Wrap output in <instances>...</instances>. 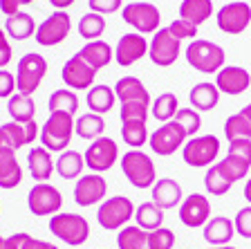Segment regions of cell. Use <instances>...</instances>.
I'll return each instance as SVG.
<instances>
[{
	"mask_svg": "<svg viewBox=\"0 0 251 249\" xmlns=\"http://www.w3.org/2000/svg\"><path fill=\"white\" fill-rule=\"evenodd\" d=\"M146 238H148V231H144L137 224H126L124 229H119V234H117V247L119 249H146Z\"/></svg>",
	"mask_w": 251,
	"mask_h": 249,
	"instance_id": "38",
	"label": "cell"
},
{
	"mask_svg": "<svg viewBox=\"0 0 251 249\" xmlns=\"http://www.w3.org/2000/svg\"><path fill=\"white\" fill-rule=\"evenodd\" d=\"M0 238H2V236H0Z\"/></svg>",
	"mask_w": 251,
	"mask_h": 249,
	"instance_id": "60",
	"label": "cell"
},
{
	"mask_svg": "<svg viewBox=\"0 0 251 249\" xmlns=\"http://www.w3.org/2000/svg\"><path fill=\"white\" fill-rule=\"evenodd\" d=\"M74 114L68 112H50L47 121L41 128V144L50 153H63L68 151L70 141L74 135Z\"/></svg>",
	"mask_w": 251,
	"mask_h": 249,
	"instance_id": "2",
	"label": "cell"
},
{
	"mask_svg": "<svg viewBox=\"0 0 251 249\" xmlns=\"http://www.w3.org/2000/svg\"><path fill=\"white\" fill-rule=\"evenodd\" d=\"M18 2H21V5H31L34 0H18Z\"/></svg>",
	"mask_w": 251,
	"mask_h": 249,
	"instance_id": "59",
	"label": "cell"
},
{
	"mask_svg": "<svg viewBox=\"0 0 251 249\" xmlns=\"http://www.w3.org/2000/svg\"><path fill=\"white\" fill-rule=\"evenodd\" d=\"M213 16V0H182L179 2V18L193 23V25H202Z\"/></svg>",
	"mask_w": 251,
	"mask_h": 249,
	"instance_id": "30",
	"label": "cell"
},
{
	"mask_svg": "<svg viewBox=\"0 0 251 249\" xmlns=\"http://www.w3.org/2000/svg\"><path fill=\"white\" fill-rule=\"evenodd\" d=\"M115 94L119 104H152L148 88L137 77H121L115 83Z\"/></svg>",
	"mask_w": 251,
	"mask_h": 249,
	"instance_id": "22",
	"label": "cell"
},
{
	"mask_svg": "<svg viewBox=\"0 0 251 249\" xmlns=\"http://www.w3.org/2000/svg\"><path fill=\"white\" fill-rule=\"evenodd\" d=\"M225 137L226 141L235 139H251V124L242 112H235L231 117H226L225 121Z\"/></svg>",
	"mask_w": 251,
	"mask_h": 249,
	"instance_id": "41",
	"label": "cell"
},
{
	"mask_svg": "<svg viewBox=\"0 0 251 249\" xmlns=\"http://www.w3.org/2000/svg\"><path fill=\"white\" fill-rule=\"evenodd\" d=\"M188 137L184 135V130L179 128V124L175 119L166 121L162 124L157 130H152L151 137H148V146L155 155H162V157H171L186 144Z\"/></svg>",
	"mask_w": 251,
	"mask_h": 249,
	"instance_id": "12",
	"label": "cell"
},
{
	"mask_svg": "<svg viewBox=\"0 0 251 249\" xmlns=\"http://www.w3.org/2000/svg\"><path fill=\"white\" fill-rule=\"evenodd\" d=\"M151 106L148 104H121L119 117L121 121H148Z\"/></svg>",
	"mask_w": 251,
	"mask_h": 249,
	"instance_id": "45",
	"label": "cell"
},
{
	"mask_svg": "<svg viewBox=\"0 0 251 249\" xmlns=\"http://www.w3.org/2000/svg\"><path fill=\"white\" fill-rule=\"evenodd\" d=\"M148 126L146 121H121V139L130 148H141L148 144Z\"/></svg>",
	"mask_w": 251,
	"mask_h": 249,
	"instance_id": "37",
	"label": "cell"
},
{
	"mask_svg": "<svg viewBox=\"0 0 251 249\" xmlns=\"http://www.w3.org/2000/svg\"><path fill=\"white\" fill-rule=\"evenodd\" d=\"M23 182V168L14 148H0V189L11 191Z\"/></svg>",
	"mask_w": 251,
	"mask_h": 249,
	"instance_id": "25",
	"label": "cell"
},
{
	"mask_svg": "<svg viewBox=\"0 0 251 249\" xmlns=\"http://www.w3.org/2000/svg\"><path fill=\"white\" fill-rule=\"evenodd\" d=\"M27 209L38 218H43V216L52 218L63 209V193L50 182H36L27 193Z\"/></svg>",
	"mask_w": 251,
	"mask_h": 249,
	"instance_id": "9",
	"label": "cell"
},
{
	"mask_svg": "<svg viewBox=\"0 0 251 249\" xmlns=\"http://www.w3.org/2000/svg\"><path fill=\"white\" fill-rule=\"evenodd\" d=\"M90 11L105 16V14H117L119 9H124V0H88Z\"/></svg>",
	"mask_w": 251,
	"mask_h": 249,
	"instance_id": "49",
	"label": "cell"
},
{
	"mask_svg": "<svg viewBox=\"0 0 251 249\" xmlns=\"http://www.w3.org/2000/svg\"><path fill=\"white\" fill-rule=\"evenodd\" d=\"M135 204L128 195H112L105 197L97 209V222L105 231H119L135 218Z\"/></svg>",
	"mask_w": 251,
	"mask_h": 249,
	"instance_id": "5",
	"label": "cell"
},
{
	"mask_svg": "<svg viewBox=\"0 0 251 249\" xmlns=\"http://www.w3.org/2000/svg\"><path fill=\"white\" fill-rule=\"evenodd\" d=\"M240 112H242V114H245L247 119H249V124H251V104H247V106H245V108H242V110H240Z\"/></svg>",
	"mask_w": 251,
	"mask_h": 249,
	"instance_id": "57",
	"label": "cell"
},
{
	"mask_svg": "<svg viewBox=\"0 0 251 249\" xmlns=\"http://www.w3.org/2000/svg\"><path fill=\"white\" fill-rule=\"evenodd\" d=\"M108 195V182L101 173H88L81 175L74 184V202L78 207H94L101 204Z\"/></svg>",
	"mask_w": 251,
	"mask_h": 249,
	"instance_id": "15",
	"label": "cell"
},
{
	"mask_svg": "<svg viewBox=\"0 0 251 249\" xmlns=\"http://www.w3.org/2000/svg\"><path fill=\"white\" fill-rule=\"evenodd\" d=\"M215 23H218V29L231 34V36H238L247 27L251 25V5L245 0H233V2H226L218 9L215 14Z\"/></svg>",
	"mask_w": 251,
	"mask_h": 249,
	"instance_id": "11",
	"label": "cell"
},
{
	"mask_svg": "<svg viewBox=\"0 0 251 249\" xmlns=\"http://www.w3.org/2000/svg\"><path fill=\"white\" fill-rule=\"evenodd\" d=\"M218 166L225 171V175L229 177L233 184H235V182H240V180H245V177L249 175V168H251V166L242 164L240 160H235V157H231V155H226L225 160H220Z\"/></svg>",
	"mask_w": 251,
	"mask_h": 249,
	"instance_id": "44",
	"label": "cell"
},
{
	"mask_svg": "<svg viewBox=\"0 0 251 249\" xmlns=\"http://www.w3.org/2000/svg\"><path fill=\"white\" fill-rule=\"evenodd\" d=\"M121 18L130 27H135L137 34H155L162 27V11L159 7L146 2V0H135L121 9Z\"/></svg>",
	"mask_w": 251,
	"mask_h": 249,
	"instance_id": "7",
	"label": "cell"
},
{
	"mask_svg": "<svg viewBox=\"0 0 251 249\" xmlns=\"http://www.w3.org/2000/svg\"><path fill=\"white\" fill-rule=\"evenodd\" d=\"M76 54L88 63L90 68L97 70V72H99L101 68H105V65H110V61L115 58V50H112L105 41H101V38H97V41H88Z\"/></svg>",
	"mask_w": 251,
	"mask_h": 249,
	"instance_id": "26",
	"label": "cell"
},
{
	"mask_svg": "<svg viewBox=\"0 0 251 249\" xmlns=\"http://www.w3.org/2000/svg\"><path fill=\"white\" fill-rule=\"evenodd\" d=\"M211 220V202L202 193H191L179 204V222L188 229H200Z\"/></svg>",
	"mask_w": 251,
	"mask_h": 249,
	"instance_id": "17",
	"label": "cell"
},
{
	"mask_svg": "<svg viewBox=\"0 0 251 249\" xmlns=\"http://www.w3.org/2000/svg\"><path fill=\"white\" fill-rule=\"evenodd\" d=\"M144 56H148V41L144 34H124L117 41L115 47V61L121 68H130L137 61H141Z\"/></svg>",
	"mask_w": 251,
	"mask_h": 249,
	"instance_id": "19",
	"label": "cell"
},
{
	"mask_svg": "<svg viewBox=\"0 0 251 249\" xmlns=\"http://www.w3.org/2000/svg\"><path fill=\"white\" fill-rule=\"evenodd\" d=\"M61 79L74 92H76V90H90L94 85V79H97V70L90 68L78 54H74V56L68 58L65 65H63Z\"/></svg>",
	"mask_w": 251,
	"mask_h": 249,
	"instance_id": "18",
	"label": "cell"
},
{
	"mask_svg": "<svg viewBox=\"0 0 251 249\" xmlns=\"http://www.w3.org/2000/svg\"><path fill=\"white\" fill-rule=\"evenodd\" d=\"M220 139L215 135H195L188 137L186 144L182 146V160L193 168H209L211 164H215L220 155Z\"/></svg>",
	"mask_w": 251,
	"mask_h": 249,
	"instance_id": "6",
	"label": "cell"
},
{
	"mask_svg": "<svg viewBox=\"0 0 251 249\" xmlns=\"http://www.w3.org/2000/svg\"><path fill=\"white\" fill-rule=\"evenodd\" d=\"M11 58H14V50H11L9 41H7L5 29H0V70L7 68L11 63Z\"/></svg>",
	"mask_w": 251,
	"mask_h": 249,
	"instance_id": "51",
	"label": "cell"
},
{
	"mask_svg": "<svg viewBox=\"0 0 251 249\" xmlns=\"http://www.w3.org/2000/svg\"><path fill=\"white\" fill-rule=\"evenodd\" d=\"M242 195H245V200L251 204V177H247V182H245V191H242Z\"/></svg>",
	"mask_w": 251,
	"mask_h": 249,
	"instance_id": "56",
	"label": "cell"
},
{
	"mask_svg": "<svg viewBox=\"0 0 251 249\" xmlns=\"http://www.w3.org/2000/svg\"><path fill=\"white\" fill-rule=\"evenodd\" d=\"M233 224H235V234L242 236L245 240H251V204L242 207L240 211L235 213Z\"/></svg>",
	"mask_w": 251,
	"mask_h": 249,
	"instance_id": "46",
	"label": "cell"
},
{
	"mask_svg": "<svg viewBox=\"0 0 251 249\" xmlns=\"http://www.w3.org/2000/svg\"><path fill=\"white\" fill-rule=\"evenodd\" d=\"M27 236L29 234L18 231V234H11V236H7V238H0V249H23Z\"/></svg>",
	"mask_w": 251,
	"mask_h": 249,
	"instance_id": "52",
	"label": "cell"
},
{
	"mask_svg": "<svg viewBox=\"0 0 251 249\" xmlns=\"http://www.w3.org/2000/svg\"><path fill=\"white\" fill-rule=\"evenodd\" d=\"M27 168H29V175L36 182H47L52 177L56 164H54L52 153L47 151L45 146H34L27 153Z\"/></svg>",
	"mask_w": 251,
	"mask_h": 249,
	"instance_id": "24",
	"label": "cell"
},
{
	"mask_svg": "<svg viewBox=\"0 0 251 249\" xmlns=\"http://www.w3.org/2000/svg\"><path fill=\"white\" fill-rule=\"evenodd\" d=\"M18 7H21V2L18 0H0V11L5 16H14V14H18Z\"/></svg>",
	"mask_w": 251,
	"mask_h": 249,
	"instance_id": "54",
	"label": "cell"
},
{
	"mask_svg": "<svg viewBox=\"0 0 251 249\" xmlns=\"http://www.w3.org/2000/svg\"><path fill=\"white\" fill-rule=\"evenodd\" d=\"M188 101L198 112H206V110H213L220 104V90L215 83L211 81H202L198 85L191 88L188 92Z\"/></svg>",
	"mask_w": 251,
	"mask_h": 249,
	"instance_id": "27",
	"label": "cell"
},
{
	"mask_svg": "<svg viewBox=\"0 0 251 249\" xmlns=\"http://www.w3.org/2000/svg\"><path fill=\"white\" fill-rule=\"evenodd\" d=\"M175 121L179 124V128L184 130L186 137H195L200 126H202V117L195 108H179L177 114H175Z\"/></svg>",
	"mask_w": 251,
	"mask_h": 249,
	"instance_id": "42",
	"label": "cell"
},
{
	"mask_svg": "<svg viewBox=\"0 0 251 249\" xmlns=\"http://www.w3.org/2000/svg\"><path fill=\"white\" fill-rule=\"evenodd\" d=\"M179 52H182V41L173 36L168 27H159L152 34V41L148 43V56L159 68H171L179 58Z\"/></svg>",
	"mask_w": 251,
	"mask_h": 249,
	"instance_id": "10",
	"label": "cell"
},
{
	"mask_svg": "<svg viewBox=\"0 0 251 249\" xmlns=\"http://www.w3.org/2000/svg\"><path fill=\"white\" fill-rule=\"evenodd\" d=\"M164 218H166L164 209H159L152 200L151 202H141L135 209V224L141 227L144 231H152V229L164 227Z\"/></svg>",
	"mask_w": 251,
	"mask_h": 249,
	"instance_id": "32",
	"label": "cell"
},
{
	"mask_svg": "<svg viewBox=\"0 0 251 249\" xmlns=\"http://www.w3.org/2000/svg\"><path fill=\"white\" fill-rule=\"evenodd\" d=\"M47 74V61L43 54L27 52L18 61V72H16V90L23 94H34L41 88L43 79Z\"/></svg>",
	"mask_w": 251,
	"mask_h": 249,
	"instance_id": "8",
	"label": "cell"
},
{
	"mask_svg": "<svg viewBox=\"0 0 251 249\" xmlns=\"http://www.w3.org/2000/svg\"><path fill=\"white\" fill-rule=\"evenodd\" d=\"M41 137V128L36 121H9V124L0 126V148H23L36 141Z\"/></svg>",
	"mask_w": 251,
	"mask_h": 249,
	"instance_id": "16",
	"label": "cell"
},
{
	"mask_svg": "<svg viewBox=\"0 0 251 249\" xmlns=\"http://www.w3.org/2000/svg\"><path fill=\"white\" fill-rule=\"evenodd\" d=\"M175 247V231L168 227H159L148 231L146 249H173Z\"/></svg>",
	"mask_w": 251,
	"mask_h": 249,
	"instance_id": "43",
	"label": "cell"
},
{
	"mask_svg": "<svg viewBox=\"0 0 251 249\" xmlns=\"http://www.w3.org/2000/svg\"><path fill=\"white\" fill-rule=\"evenodd\" d=\"M204 187H206V191H209L211 195H225V193H229V189L233 187V182L225 175V171H222L218 166V162H215V164H211L209 168H206Z\"/></svg>",
	"mask_w": 251,
	"mask_h": 249,
	"instance_id": "39",
	"label": "cell"
},
{
	"mask_svg": "<svg viewBox=\"0 0 251 249\" xmlns=\"http://www.w3.org/2000/svg\"><path fill=\"white\" fill-rule=\"evenodd\" d=\"M177 110H179V101H177V94H173V92H162L151 104L152 117H155L157 121H162V124L175 119Z\"/></svg>",
	"mask_w": 251,
	"mask_h": 249,
	"instance_id": "35",
	"label": "cell"
},
{
	"mask_svg": "<svg viewBox=\"0 0 251 249\" xmlns=\"http://www.w3.org/2000/svg\"><path fill=\"white\" fill-rule=\"evenodd\" d=\"M88 108L90 112H97V114H105L110 110L115 108L117 104V94H115V88H110V85H92L88 90Z\"/></svg>",
	"mask_w": 251,
	"mask_h": 249,
	"instance_id": "31",
	"label": "cell"
},
{
	"mask_svg": "<svg viewBox=\"0 0 251 249\" xmlns=\"http://www.w3.org/2000/svg\"><path fill=\"white\" fill-rule=\"evenodd\" d=\"M76 29L85 41H97L105 31V18L101 14H97V11H88V14L81 16Z\"/></svg>",
	"mask_w": 251,
	"mask_h": 249,
	"instance_id": "40",
	"label": "cell"
},
{
	"mask_svg": "<svg viewBox=\"0 0 251 249\" xmlns=\"http://www.w3.org/2000/svg\"><path fill=\"white\" fill-rule=\"evenodd\" d=\"M76 0H50V5L54 7V9H61V11H65L68 7H72Z\"/></svg>",
	"mask_w": 251,
	"mask_h": 249,
	"instance_id": "55",
	"label": "cell"
},
{
	"mask_svg": "<svg viewBox=\"0 0 251 249\" xmlns=\"http://www.w3.org/2000/svg\"><path fill=\"white\" fill-rule=\"evenodd\" d=\"M211 249H235V247H231V245H222V247H211Z\"/></svg>",
	"mask_w": 251,
	"mask_h": 249,
	"instance_id": "58",
	"label": "cell"
},
{
	"mask_svg": "<svg viewBox=\"0 0 251 249\" xmlns=\"http://www.w3.org/2000/svg\"><path fill=\"white\" fill-rule=\"evenodd\" d=\"M5 34L11 36L14 41H27L36 34V23L27 11H18L14 16H7L5 21Z\"/></svg>",
	"mask_w": 251,
	"mask_h": 249,
	"instance_id": "29",
	"label": "cell"
},
{
	"mask_svg": "<svg viewBox=\"0 0 251 249\" xmlns=\"http://www.w3.org/2000/svg\"><path fill=\"white\" fill-rule=\"evenodd\" d=\"M168 29L173 31V36L179 38V41H193L195 34H198V25H193V23L184 21V18H175V21L168 25Z\"/></svg>",
	"mask_w": 251,
	"mask_h": 249,
	"instance_id": "47",
	"label": "cell"
},
{
	"mask_svg": "<svg viewBox=\"0 0 251 249\" xmlns=\"http://www.w3.org/2000/svg\"><path fill=\"white\" fill-rule=\"evenodd\" d=\"M151 200L164 211L175 209L184 200L182 184L177 180H173V177H157V182L151 189Z\"/></svg>",
	"mask_w": 251,
	"mask_h": 249,
	"instance_id": "21",
	"label": "cell"
},
{
	"mask_svg": "<svg viewBox=\"0 0 251 249\" xmlns=\"http://www.w3.org/2000/svg\"><path fill=\"white\" fill-rule=\"evenodd\" d=\"M83 157H85V166L92 173H105L119 160V146H117V141L112 137H99V139L90 141Z\"/></svg>",
	"mask_w": 251,
	"mask_h": 249,
	"instance_id": "13",
	"label": "cell"
},
{
	"mask_svg": "<svg viewBox=\"0 0 251 249\" xmlns=\"http://www.w3.org/2000/svg\"><path fill=\"white\" fill-rule=\"evenodd\" d=\"M121 171H124L126 180L130 182L135 189H152L157 182V168L155 162L148 153L139 151V148H130L126 155L119 157Z\"/></svg>",
	"mask_w": 251,
	"mask_h": 249,
	"instance_id": "3",
	"label": "cell"
},
{
	"mask_svg": "<svg viewBox=\"0 0 251 249\" xmlns=\"http://www.w3.org/2000/svg\"><path fill=\"white\" fill-rule=\"evenodd\" d=\"M226 155L240 160L242 164L251 166V139H235V141H229V151Z\"/></svg>",
	"mask_w": 251,
	"mask_h": 249,
	"instance_id": "48",
	"label": "cell"
},
{
	"mask_svg": "<svg viewBox=\"0 0 251 249\" xmlns=\"http://www.w3.org/2000/svg\"><path fill=\"white\" fill-rule=\"evenodd\" d=\"M204 240L211 245V247H222V245H229L233 240L235 234V224L231 218L226 216H211V220L204 224Z\"/></svg>",
	"mask_w": 251,
	"mask_h": 249,
	"instance_id": "23",
	"label": "cell"
},
{
	"mask_svg": "<svg viewBox=\"0 0 251 249\" xmlns=\"http://www.w3.org/2000/svg\"><path fill=\"white\" fill-rule=\"evenodd\" d=\"M47 108L50 112H68V114H76L78 110V94L70 88H61L54 90L50 94V101H47Z\"/></svg>",
	"mask_w": 251,
	"mask_h": 249,
	"instance_id": "36",
	"label": "cell"
},
{
	"mask_svg": "<svg viewBox=\"0 0 251 249\" xmlns=\"http://www.w3.org/2000/svg\"><path fill=\"white\" fill-rule=\"evenodd\" d=\"M23 249H58L54 243H47V240H41V238H34V236H27L25 245Z\"/></svg>",
	"mask_w": 251,
	"mask_h": 249,
	"instance_id": "53",
	"label": "cell"
},
{
	"mask_svg": "<svg viewBox=\"0 0 251 249\" xmlns=\"http://www.w3.org/2000/svg\"><path fill=\"white\" fill-rule=\"evenodd\" d=\"M47 227L54 234V238L70 247H81L90 238V222L81 213H56L50 218Z\"/></svg>",
	"mask_w": 251,
	"mask_h": 249,
	"instance_id": "4",
	"label": "cell"
},
{
	"mask_svg": "<svg viewBox=\"0 0 251 249\" xmlns=\"http://www.w3.org/2000/svg\"><path fill=\"white\" fill-rule=\"evenodd\" d=\"M103 130H105V121H103V114H97V112H85L81 114L74 124V133H76L81 139H88L94 141L103 137Z\"/></svg>",
	"mask_w": 251,
	"mask_h": 249,
	"instance_id": "33",
	"label": "cell"
},
{
	"mask_svg": "<svg viewBox=\"0 0 251 249\" xmlns=\"http://www.w3.org/2000/svg\"><path fill=\"white\" fill-rule=\"evenodd\" d=\"M7 110H9V117L14 121H34V114H36V104L31 94H23V92H16L9 97L7 101Z\"/></svg>",
	"mask_w": 251,
	"mask_h": 249,
	"instance_id": "34",
	"label": "cell"
},
{
	"mask_svg": "<svg viewBox=\"0 0 251 249\" xmlns=\"http://www.w3.org/2000/svg\"><path fill=\"white\" fill-rule=\"evenodd\" d=\"M70 29H72V18H70V14L56 9L52 16H47L45 21L36 27V34H34V36H36L38 45L54 47L70 36Z\"/></svg>",
	"mask_w": 251,
	"mask_h": 249,
	"instance_id": "14",
	"label": "cell"
},
{
	"mask_svg": "<svg viewBox=\"0 0 251 249\" xmlns=\"http://www.w3.org/2000/svg\"><path fill=\"white\" fill-rule=\"evenodd\" d=\"M215 85H218L220 92L238 97V94L249 90L251 74H249V70L240 68V65H225V68L215 74Z\"/></svg>",
	"mask_w": 251,
	"mask_h": 249,
	"instance_id": "20",
	"label": "cell"
},
{
	"mask_svg": "<svg viewBox=\"0 0 251 249\" xmlns=\"http://www.w3.org/2000/svg\"><path fill=\"white\" fill-rule=\"evenodd\" d=\"M11 94H16V74L0 70V99H9Z\"/></svg>",
	"mask_w": 251,
	"mask_h": 249,
	"instance_id": "50",
	"label": "cell"
},
{
	"mask_svg": "<svg viewBox=\"0 0 251 249\" xmlns=\"http://www.w3.org/2000/svg\"><path fill=\"white\" fill-rule=\"evenodd\" d=\"M83 168H85V157L83 153L78 151H68L58 153V160H56V173L63 177V180H78L83 175Z\"/></svg>",
	"mask_w": 251,
	"mask_h": 249,
	"instance_id": "28",
	"label": "cell"
},
{
	"mask_svg": "<svg viewBox=\"0 0 251 249\" xmlns=\"http://www.w3.org/2000/svg\"><path fill=\"white\" fill-rule=\"evenodd\" d=\"M184 56L191 68L204 74H218L226 61L225 47L206 38H193L184 50Z\"/></svg>",
	"mask_w": 251,
	"mask_h": 249,
	"instance_id": "1",
	"label": "cell"
}]
</instances>
